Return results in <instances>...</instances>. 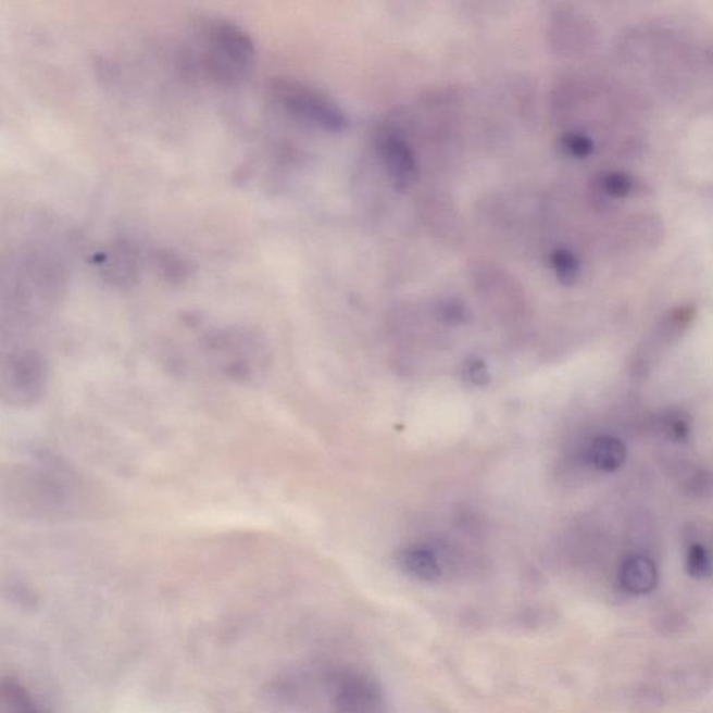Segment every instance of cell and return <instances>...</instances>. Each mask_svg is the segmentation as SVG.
Instances as JSON below:
<instances>
[{
    "mask_svg": "<svg viewBox=\"0 0 713 713\" xmlns=\"http://www.w3.org/2000/svg\"><path fill=\"white\" fill-rule=\"evenodd\" d=\"M272 96L297 121L330 133H343L349 127L343 111L318 89L299 83L277 82L272 86Z\"/></svg>",
    "mask_w": 713,
    "mask_h": 713,
    "instance_id": "obj_3",
    "label": "cell"
},
{
    "mask_svg": "<svg viewBox=\"0 0 713 713\" xmlns=\"http://www.w3.org/2000/svg\"><path fill=\"white\" fill-rule=\"evenodd\" d=\"M622 587L633 596H646L658 586V567L655 562L646 554H633L622 563L618 572Z\"/></svg>",
    "mask_w": 713,
    "mask_h": 713,
    "instance_id": "obj_7",
    "label": "cell"
},
{
    "mask_svg": "<svg viewBox=\"0 0 713 713\" xmlns=\"http://www.w3.org/2000/svg\"><path fill=\"white\" fill-rule=\"evenodd\" d=\"M398 563L408 576L424 583H437L442 577V566L430 549L411 545L399 552Z\"/></svg>",
    "mask_w": 713,
    "mask_h": 713,
    "instance_id": "obj_8",
    "label": "cell"
},
{
    "mask_svg": "<svg viewBox=\"0 0 713 713\" xmlns=\"http://www.w3.org/2000/svg\"><path fill=\"white\" fill-rule=\"evenodd\" d=\"M378 152L396 190L405 191L418 182V162L408 142L395 134H385Z\"/></svg>",
    "mask_w": 713,
    "mask_h": 713,
    "instance_id": "obj_6",
    "label": "cell"
},
{
    "mask_svg": "<svg viewBox=\"0 0 713 713\" xmlns=\"http://www.w3.org/2000/svg\"><path fill=\"white\" fill-rule=\"evenodd\" d=\"M662 428L668 438L676 442H686L691 433L690 417L681 411H671L663 417Z\"/></svg>",
    "mask_w": 713,
    "mask_h": 713,
    "instance_id": "obj_14",
    "label": "cell"
},
{
    "mask_svg": "<svg viewBox=\"0 0 713 713\" xmlns=\"http://www.w3.org/2000/svg\"><path fill=\"white\" fill-rule=\"evenodd\" d=\"M551 265L558 280L564 286L576 285L581 276L579 260L566 249H558L552 252Z\"/></svg>",
    "mask_w": 713,
    "mask_h": 713,
    "instance_id": "obj_12",
    "label": "cell"
},
{
    "mask_svg": "<svg viewBox=\"0 0 713 713\" xmlns=\"http://www.w3.org/2000/svg\"><path fill=\"white\" fill-rule=\"evenodd\" d=\"M687 573L692 578L704 579L713 573V559L704 543L695 542L687 549Z\"/></svg>",
    "mask_w": 713,
    "mask_h": 713,
    "instance_id": "obj_13",
    "label": "cell"
},
{
    "mask_svg": "<svg viewBox=\"0 0 713 713\" xmlns=\"http://www.w3.org/2000/svg\"><path fill=\"white\" fill-rule=\"evenodd\" d=\"M462 374L465 383L478 386V388H484L490 383L488 365L483 360L475 359V356L465 361Z\"/></svg>",
    "mask_w": 713,
    "mask_h": 713,
    "instance_id": "obj_17",
    "label": "cell"
},
{
    "mask_svg": "<svg viewBox=\"0 0 713 713\" xmlns=\"http://www.w3.org/2000/svg\"><path fill=\"white\" fill-rule=\"evenodd\" d=\"M158 260H160V266L163 274H165L166 277H170V279L178 280L186 277L187 266L185 262L177 260L176 257L163 252V255L158 257Z\"/></svg>",
    "mask_w": 713,
    "mask_h": 713,
    "instance_id": "obj_18",
    "label": "cell"
},
{
    "mask_svg": "<svg viewBox=\"0 0 713 713\" xmlns=\"http://www.w3.org/2000/svg\"><path fill=\"white\" fill-rule=\"evenodd\" d=\"M686 492L690 497L706 498L713 493V474L708 470L700 468L687 478Z\"/></svg>",
    "mask_w": 713,
    "mask_h": 713,
    "instance_id": "obj_16",
    "label": "cell"
},
{
    "mask_svg": "<svg viewBox=\"0 0 713 713\" xmlns=\"http://www.w3.org/2000/svg\"><path fill=\"white\" fill-rule=\"evenodd\" d=\"M561 150L566 153V155L572 158H577V160H583V158H588L593 152V142L591 138L587 137L586 134L579 133H567L561 138L559 142Z\"/></svg>",
    "mask_w": 713,
    "mask_h": 713,
    "instance_id": "obj_15",
    "label": "cell"
},
{
    "mask_svg": "<svg viewBox=\"0 0 713 713\" xmlns=\"http://www.w3.org/2000/svg\"><path fill=\"white\" fill-rule=\"evenodd\" d=\"M336 713H385L383 688L375 678L360 672H346L335 680Z\"/></svg>",
    "mask_w": 713,
    "mask_h": 713,
    "instance_id": "obj_5",
    "label": "cell"
},
{
    "mask_svg": "<svg viewBox=\"0 0 713 713\" xmlns=\"http://www.w3.org/2000/svg\"><path fill=\"white\" fill-rule=\"evenodd\" d=\"M102 274L115 285H127L136 277V261L125 245L113 247L101 262Z\"/></svg>",
    "mask_w": 713,
    "mask_h": 713,
    "instance_id": "obj_10",
    "label": "cell"
},
{
    "mask_svg": "<svg viewBox=\"0 0 713 713\" xmlns=\"http://www.w3.org/2000/svg\"><path fill=\"white\" fill-rule=\"evenodd\" d=\"M597 188L601 195L611 198H624L646 190L640 180L617 172L603 173L599 176Z\"/></svg>",
    "mask_w": 713,
    "mask_h": 713,
    "instance_id": "obj_11",
    "label": "cell"
},
{
    "mask_svg": "<svg viewBox=\"0 0 713 713\" xmlns=\"http://www.w3.org/2000/svg\"><path fill=\"white\" fill-rule=\"evenodd\" d=\"M588 459L599 472H616L626 460V446L621 439L603 435L592 440L588 449Z\"/></svg>",
    "mask_w": 713,
    "mask_h": 713,
    "instance_id": "obj_9",
    "label": "cell"
},
{
    "mask_svg": "<svg viewBox=\"0 0 713 713\" xmlns=\"http://www.w3.org/2000/svg\"><path fill=\"white\" fill-rule=\"evenodd\" d=\"M196 34V62L208 78L233 87L250 76L257 51L245 29L229 20L210 18L201 23Z\"/></svg>",
    "mask_w": 713,
    "mask_h": 713,
    "instance_id": "obj_1",
    "label": "cell"
},
{
    "mask_svg": "<svg viewBox=\"0 0 713 713\" xmlns=\"http://www.w3.org/2000/svg\"><path fill=\"white\" fill-rule=\"evenodd\" d=\"M47 364L37 351H12L2 360L0 393L10 404H34L42 398L47 388Z\"/></svg>",
    "mask_w": 713,
    "mask_h": 713,
    "instance_id": "obj_4",
    "label": "cell"
},
{
    "mask_svg": "<svg viewBox=\"0 0 713 713\" xmlns=\"http://www.w3.org/2000/svg\"><path fill=\"white\" fill-rule=\"evenodd\" d=\"M205 345L211 360L232 379L246 383L264 373L267 350L264 341L254 332L246 329H225L214 334L211 332Z\"/></svg>",
    "mask_w": 713,
    "mask_h": 713,
    "instance_id": "obj_2",
    "label": "cell"
}]
</instances>
